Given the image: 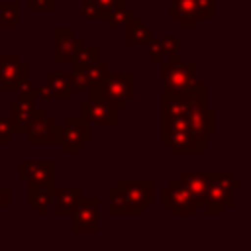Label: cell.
I'll return each instance as SVG.
<instances>
[{"mask_svg":"<svg viewBox=\"0 0 251 251\" xmlns=\"http://www.w3.org/2000/svg\"><path fill=\"white\" fill-rule=\"evenodd\" d=\"M159 67H161L163 88H167L175 94H180L184 98H190L192 102H196V100L208 102V84H206V80L198 78L196 63L163 61Z\"/></svg>","mask_w":251,"mask_h":251,"instance_id":"cell-1","label":"cell"},{"mask_svg":"<svg viewBox=\"0 0 251 251\" xmlns=\"http://www.w3.org/2000/svg\"><path fill=\"white\" fill-rule=\"evenodd\" d=\"M90 98H100L116 110H124L135 98V73L133 71H108L90 88Z\"/></svg>","mask_w":251,"mask_h":251,"instance_id":"cell-2","label":"cell"},{"mask_svg":"<svg viewBox=\"0 0 251 251\" xmlns=\"http://www.w3.org/2000/svg\"><path fill=\"white\" fill-rule=\"evenodd\" d=\"M208 190L204 200V210L208 216H222L233 206V190L243 186V180L235 178L231 171H206Z\"/></svg>","mask_w":251,"mask_h":251,"instance_id":"cell-3","label":"cell"},{"mask_svg":"<svg viewBox=\"0 0 251 251\" xmlns=\"http://www.w3.org/2000/svg\"><path fill=\"white\" fill-rule=\"evenodd\" d=\"M25 127V137L29 145H39V143H61V126H57L55 118L49 116L43 108H31L29 114L24 120Z\"/></svg>","mask_w":251,"mask_h":251,"instance_id":"cell-4","label":"cell"},{"mask_svg":"<svg viewBox=\"0 0 251 251\" xmlns=\"http://www.w3.org/2000/svg\"><path fill=\"white\" fill-rule=\"evenodd\" d=\"M100 198L96 196H80L76 206L71 212L73 233H98L100 231V210H98Z\"/></svg>","mask_w":251,"mask_h":251,"instance_id":"cell-5","label":"cell"},{"mask_svg":"<svg viewBox=\"0 0 251 251\" xmlns=\"http://www.w3.org/2000/svg\"><path fill=\"white\" fill-rule=\"evenodd\" d=\"M90 143V124L82 116H65L61 124V145L65 153H80Z\"/></svg>","mask_w":251,"mask_h":251,"instance_id":"cell-6","label":"cell"},{"mask_svg":"<svg viewBox=\"0 0 251 251\" xmlns=\"http://www.w3.org/2000/svg\"><path fill=\"white\" fill-rule=\"evenodd\" d=\"M161 206H165L171 216H196L200 210L178 178H171L169 186L161 190Z\"/></svg>","mask_w":251,"mask_h":251,"instance_id":"cell-7","label":"cell"},{"mask_svg":"<svg viewBox=\"0 0 251 251\" xmlns=\"http://www.w3.org/2000/svg\"><path fill=\"white\" fill-rule=\"evenodd\" d=\"M80 116L98 127H116L118 126V110L106 104L100 98H82L80 100Z\"/></svg>","mask_w":251,"mask_h":251,"instance_id":"cell-8","label":"cell"},{"mask_svg":"<svg viewBox=\"0 0 251 251\" xmlns=\"http://www.w3.org/2000/svg\"><path fill=\"white\" fill-rule=\"evenodd\" d=\"M25 76H29V67L22 63L16 53H4L0 57V88L4 92H16Z\"/></svg>","mask_w":251,"mask_h":251,"instance_id":"cell-9","label":"cell"},{"mask_svg":"<svg viewBox=\"0 0 251 251\" xmlns=\"http://www.w3.org/2000/svg\"><path fill=\"white\" fill-rule=\"evenodd\" d=\"M161 143L167 145L171 153H206L208 151V135L196 133L190 127L161 139Z\"/></svg>","mask_w":251,"mask_h":251,"instance_id":"cell-10","label":"cell"},{"mask_svg":"<svg viewBox=\"0 0 251 251\" xmlns=\"http://www.w3.org/2000/svg\"><path fill=\"white\" fill-rule=\"evenodd\" d=\"M18 178L27 184L55 186V161H20Z\"/></svg>","mask_w":251,"mask_h":251,"instance_id":"cell-11","label":"cell"},{"mask_svg":"<svg viewBox=\"0 0 251 251\" xmlns=\"http://www.w3.org/2000/svg\"><path fill=\"white\" fill-rule=\"evenodd\" d=\"M153 180L151 178H120L116 188L133 204L151 208L153 206Z\"/></svg>","mask_w":251,"mask_h":251,"instance_id":"cell-12","label":"cell"},{"mask_svg":"<svg viewBox=\"0 0 251 251\" xmlns=\"http://www.w3.org/2000/svg\"><path fill=\"white\" fill-rule=\"evenodd\" d=\"M186 122H188V127L196 133H204V135L216 133V112L206 104V100L192 102L186 114Z\"/></svg>","mask_w":251,"mask_h":251,"instance_id":"cell-13","label":"cell"},{"mask_svg":"<svg viewBox=\"0 0 251 251\" xmlns=\"http://www.w3.org/2000/svg\"><path fill=\"white\" fill-rule=\"evenodd\" d=\"M82 45V37L76 35L71 27H55V55L57 65H71L75 51Z\"/></svg>","mask_w":251,"mask_h":251,"instance_id":"cell-14","label":"cell"},{"mask_svg":"<svg viewBox=\"0 0 251 251\" xmlns=\"http://www.w3.org/2000/svg\"><path fill=\"white\" fill-rule=\"evenodd\" d=\"M180 47V37L178 35H163V37H149L145 43V53L151 59L153 65H161L165 57L176 55Z\"/></svg>","mask_w":251,"mask_h":251,"instance_id":"cell-15","label":"cell"},{"mask_svg":"<svg viewBox=\"0 0 251 251\" xmlns=\"http://www.w3.org/2000/svg\"><path fill=\"white\" fill-rule=\"evenodd\" d=\"M176 178L188 190V194L192 196L196 206L202 208L204 200H206V190H208V175H206V171H180Z\"/></svg>","mask_w":251,"mask_h":251,"instance_id":"cell-16","label":"cell"},{"mask_svg":"<svg viewBox=\"0 0 251 251\" xmlns=\"http://www.w3.org/2000/svg\"><path fill=\"white\" fill-rule=\"evenodd\" d=\"M169 16L182 29H196L198 24H200L196 0H171Z\"/></svg>","mask_w":251,"mask_h":251,"instance_id":"cell-17","label":"cell"},{"mask_svg":"<svg viewBox=\"0 0 251 251\" xmlns=\"http://www.w3.org/2000/svg\"><path fill=\"white\" fill-rule=\"evenodd\" d=\"M190 106H192L190 98H184L180 94H175V92L163 88V92H161V118L163 120L186 118Z\"/></svg>","mask_w":251,"mask_h":251,"instance_id":"cell-18","label":"cell"},{"mask_svg":"<svg viewBox=\"0 0 251 251\" xmlns=\"http://www.w3.org/2000/svg\"><path fill=\"white\" fill-rule=\"evenodd\" d=\"M53 188L47 184H27V206L35 210L37 216L47 214L53 206Z\"/></svg>","mask_w":251,"mask_h":251,"instance_id":"cell-19","label":"cell"},{"mask_svg":"<svg viewBox=\"0 0 251 251\" xmlns=\"http://www.w3.org/2000/svg\"><path fill=\"white\" fill-rule=\"evenodd\" d=\"M80 188H53V214L55 216H71L73 208L80 200Z\"/></svg>","mask_w":251,"mask_h":251,"instance_id":"cell-20","label":"cell"},{"mask_svg":"<svg viewBox=\"0 0 251 251\" xmlns=\"http://www.w3.org/2000/svg\"><path fill=\"white\" fill-rule=\"evenodd\" d=\"M108 200H110L108 214H112V216H143V212H145L143 206H137L131 200H127L116 186L108 188Z\"/></svg>","mask_w":251,"mask_h":251,"instance_id":"cell-21","label":"cell"},{"mask_svg":"<svg viewBox=\"0 0 251 251\" xmlns=\"http://www.w3.org/2000/svg\"><path fill=\"white\" fill-rule=\"evenodd\" d=\"M45 82L55 90V100H73L75 90L71 84V73L49 71L45 73Z\"/></svg>","mask_w":251,"mask_h":251,"instance_id":"cell-22","label":"cell"},{"mask_svg":"<svg viewBox=\"0 0 251 251\" xmlns=\"http://www.w3.org/2000/svg\"><path fill=\"white\" fill-rule=\"evenodd\" d=\"M126 45L133 47V45H145L151 37V29L145 25V20L135 16L131 24H127L126 27Z\"/></svg>","mask_w":251,"mask_h":251,"instance_id":"cell-23","label":"cell"},{"mask_svg":"<svg viewBox=\"0 0 251 251\" xmlns=\"http://www.w3.org/2000/svg\"><path fill=\"white\" fill-rule=\"evenodd\" d=\"M96 61H100V47L98 45H80L71 61L73 71H84L90 65H94Z\"/></svg>","mask_w":251,"mask_h":251,"instance_id":"cell-24","label":"cell"},{"mask_svg":"<svg viewBox=\"0 0 251 251\" xmlns=\"http://www.w3.org/2000/svg\"><path fill=\"white\" fill-rule=\"evenodd\" d=\"M0 25L4 29H18L20 27V2H0Z\"/></svg>","mask_w":251,"mask_h":251,"instance_id":"cell-25","label":"cell"},{"mask_svg":"<svg viewBox=\"0 0 251 251\" xmlns=\"http://www.w3.org/2000/svg\"><path fill=\"white\" fill-rule=\"evenodd\" d=\"M135 16H137V14H135L133 8L122 6V8H116V10H112V12L108 14L106 25H108V29H124L127 24L133 22Z\"/></svg>","mask_w":251,"mask_h":251,"instance_id":"cell-26","label":"cell"},{"mask_svg":"<svg viewBox=\"0 0 251 251\" xmlns=\"http://www.w3.org/2000/svg\"><path fill=\"white\" fill-rule=\"evenodd\" d=\"M25 127L22 122H16L10 116H0V145L12 143L14 135H24Z\"/></svg>","mask_w":251,"mask_h":251,"instance_id":"cell-27","label":"cell"},{"mask_svg":"<svg viewBox=\"0 0 251 251\" xmlns=\"http://www.w3.org/2000/svg\"><path fill=\"white\" fill-rule=\"evenodd\" d=\"M35 102L27 100V98H22V96H16L10 100V118H14L16 122H22L25 120V116L29 114V110L33 108Z\"/></svg>","mask_w":251,"mask_h":251,"instance_id":"cell-28","label":"cell"},{"mask_svg":"<svg viewBox=\"0 0 251 251\" xmlns=\"http://www.w3.org/2000/svg\"><path fill=\"white\" fill-rule=\"evenodd\" d=\"M80 18L82 20H106L108 14L102 8H98L92 0H82L80 2Z\"/></svg>","mask_w":251,"mask_h":251,"instance_id":"cell-29","label":"cell"},{"mask_svg":"<svg viewBox=\"0 0 251 251\" xmlns=\"http://www.w3.org/2000/svg\"><path fill=\"white\" fill-rule=\"evenodd\" d=\"M110 71V67L106 65V63H100V61H96L94 65H90L88 69H84L82 73H84V76H86V80L90 82V86L94 84V82H98L106 73Z\"/></svg>","mask_w":251,"mask_h":251,"instance_id":"cell-30","label":"cell"},{"mask_svg":"<svg viewBox=\"0 0 251 251\" xmlns=\"http://www.w3.org/2000/svg\"><path fill=\"white\" fill-rule=\"evenodd\" d=\"M35 84L37 82H33L29 76H25L20 84H18V88H16V96H22V98H27V100H31V102H35L37 100V88H35Z\"/></svg>","mask_w":251,"mask_h":251,"instance_id":"cell-31","label":"cell"},{"mask_svg":"<svg viewBox=\"0 0 251 251\" xmlns=\"http://www.w3.org/2000/svg\"><path fill=\"white\" fill-rule=\"evenodd\" d=\"M198 20H214L216 18V0H196Z\"/></svg>","mask_w":251,"mask_h":251,"instance_id":"cell-32","label":"cell"},{"mask_svg":"<svg viewBox=\"0 0 251 251\" xmlns=\"http://www.w3.org/2000/svg\"><path fill=\"white\" fill-rule=\"evenodd\" d=\"M27 8L33 12H53L55 0H27Z\"/></svg>","mask_w":251,"mask_h":251,"instance_id":"cell-33","label":"cell"},{"mask_svg":"<svg viewBox=\"0 0 251 251\" xmlns=\"http://www.w3.org/2000/svg\"><path fill=\"white\" fill-rule=\"evenodd\" d=\"M98 8H102L106 14H110L112 10H116V8H122V6H127L126 2L127 0H92Z\"/></svg>","mask_w":251,"mask_h":251,"instance_id":"cell-34","label":"cell"},{"mask_svg":"<svg viewBox=\"0 0 251 251\" xmlns=\"http://www.w3.org/2000/svg\"><path fill=\"white\" fill-rule=\"evenodd\" d=\"M37 88V98H43V100H55V90L43 80V82H37L35 84Z\"/></svg>","mask_w":251,"mask_h":251,"instance_id":"cell-35","label":"cell"},{"mask_svg":"<svg viewBox=\"0 0 251 251\" xmlns=\"http://www.w3.org/2000/svg\"><path fill=\"white\" fill-rule=\"evenodd\" d=\"M10 204H12V192H10L8 188H4V184H2V180H0V214H2V210L8 208Z\"/></svg>","mask_w":251,"mask_h":251,"instance_id":"cell-36","label":"cell"},{"mask_svg":"<svg viewBox=\"0 0 251 251\" xmlns=\"http://www.w3.org/2000/svg\"><path fill=\"white\" fill-rule=\"evenodd\" d=\"M135 2H145V0H135ZM151 2H159V0H151Z\"/></svg>","mask_w":251,"mask_h":251,"instance_id":"cell-37","label":"cell"},{"mask_svg":"<svg viewBox=\"0 0 251 251\" xmlns=\"http://www.w3.org/2000/svg\"><path fill=\"white\" fill-rule=\"evenodd\" d=\"M0 45H2V37H0Z\"/></svg>","mask_w":251,"mask_h":251,"instance_id":"cell-38","label":"cell"},{"mask_svg":"<svg viewBox=\"0 0 251 251\" xmlns=\"http://www.w3.org/2000/svg\"><path fill=\"white\" fill-rule=\"evenodd\" d=\"M0 2H2V0H0Z\"/></svg>","mask_w":251,"mask_h":251,"instance_id":"cell-39","label":"cell"}]
</instances>
